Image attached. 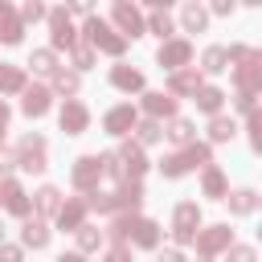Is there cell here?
Masks as SVG:
<instances>
[{
  "label": "cell",
  "mask_w": 262,
  "mask_h": 262,
  "mask_svg": "<svg viewBox=\"0 0 262 262\" xmlns=\"http://www.w3.org/2000/svg\"><path fill=\"white\" fill-rule=\"evenodd\" d=\"M29 66H33V74H49V78H53V70H57V57H53V49H33Z\"/></svg>",
  "instance_id": "e575fe53"
},
{
  "label": "cell",
  "mask_w": 262,
  "mask_h": 262,
  "mask_svg": "<svg viewBox=\"0 0 262 262\" xmlns=\"http://www.w3.org/2000/svg\"><path fill=\"white\" fill-rule=\"evenodd\" d=\"M131 237H135V246H143V250H156V246H160V225H156V221H147V217H135V225H131Z\"/></svg>",
  "instance_id": "44dd1931"
},
{
  "label": "cell",
  "mask_w": 262,
  "mask_h": 262,
  "mask_svg": "<svg viewBox=\"0 0 262 262\" xmlns=\"http://www.w3.org/2000/svg\"><path fill=\"white\" fill-rule=\"evenodd\" d=\"M33 209H37L41 217H57V209H61V192H57L53 184L37 188V196H33Z\"/></svg>",
  "instance_id": "7402d4cb"
},
{
  "label": "cell",
  "mask_w": 262,
  "mask_h": 262,
  "mask_svg": "<svg viewBox=\"0 0 262 262\" xmlns=\"http://www.w3.org/2000/svg\"><path fill=\"white\" fill-rule=\"evenodd\" d=\"M49 86H25V98H20V111L25 115H33V119H41L45 111H49Z\"/></svg>",
  "instance_id": "5bb4252c"
},
{
  "label": "cell",
  "mask_w": 262,
  "mask_h": 262,
  "mask_svg": "<svg viewBox=\"0 0 262 262\" xmlns=\"http://www.w3.org/2000/svg\"><path fill=\"white\" fill-rule=\"evenodd\" d=\"M180 156H184V164H188V168H209V164H213V151H209V143H196V139H192V143H188Z\"/></svg>",
  "instance_id": "484cf974"
},
{
  "label": "cell",
  "mask_w": 262,
  "mask_h": 262,
  "mask_svg": "<svg viewBox=\"0 0 262 262\" xmlns=\"http://www.w3.org/2000/svg\"><path fill=\"white\" fill-rule=\"evenodd\" d=\"M229 262H258L254 246H229Z\"/></svg>",
  "instance_id": "b9f144b4"
},
{
  "label": "cell",
  "mask_w": 262,
  "mask_h": 262,
  "mask_svg": "<svg viewBox=\"0 0 262 262\" xmlns=\"http://www.w3.org/2000/svg\"><path fill=\"white\" fill-rule=\"evenodd\" d=\"M4 127H8V106L0 102V135H4Z\"/></svg>",
  "instance_id": "681fc988"
},
{
  "label": "cell",
  "mask_w": 262,
  "mask_h": 262,
  "mask_svg": "<svg viewBox=\"0 0 262 262\" xmlns=\"http://www.w3.org/2000/svg\"><path fill=\"white\" fill-rule=\"evenodd\" d=\"M57 262H86V258H82V254H61Z\"/></svg>",
  "instance_id": "f907efd6"
},
{
  "label": "cell",
  "mask_w": 262,
  "mask_h": 262,
  "mask_svg": "<svg viewBox=\"0 0 262 262\" xmlns=\"http://www.w3.org/2000/svg\"><path fill=\"white\" fill-rule=\"evenodd\" d=\"M131 131H135V143H139V147H143V143H160V139H164V127H160L156 119H143V123H135Z\"/></svg>",
  "instance_id": "f546056e"
},
{
  "label": "cell",
  "mask_w": 262,
  "mask_h": 262,
  "mask_svg": "<svg viewBox=\"0 0 262 262\" xmlns=\"http://www.w3.org/2000/svg\"><path fill=\"white\" fill-rule=\"evenodd\" d=\"M74 237H78V250H82V254H90V250L102 246V229H94V225H78Z\"/></svg>",
  "instance_id": "836d02e7"
},
{
  "label": "cell",
  "mask_w": 262,
  "mask_h": 262,
  "mask_svg": "<svg viewBox=\"0 0 262 262\" xmlns=\"http://www.w3.org/2000/svg\"><path fill=\"white\" fill-rule=\"evenodd\" d=\"M201 262H213V258H201Z\"/></svg>",
  "instance_id": "f5cc1de1"
},
{
  "label": "cell",
  "mask_w": 262,
  "mask_h": 262,
  "mask_svg": "<svg viewBox=\"0 0 262 262\" xmlns=\"http://www.w3.org/2000/svg\"><path fill=\"white\" fill-rule=\"evenodd\" d=\"M53 90L74 94V90H78V70H53Z\"/></svg>",
  "instance_id": "8d00e7d4"
},
{
  "label": "cell",
  "mask_w": 262,
  "mask_h": 262,
  "mask_svg": "<svg viewBox=\"0 0 262 262\" xmlns=\"http://www.w3.org/2000/svg\"><path fill=\"white\" fill-rule=\"evenodd\" d=\"M156 262H184V254H180V250H164Z\"/></svg>",
  "instance_id": "7dc6e473"
},
{
  "label": "cell",
  "mask_w": 262,
  "mask_h": 262,
  "mask_svg": "<svg viewBox=\"0 0 262 262\" xmlns=\"http://www.w3.org/2000/svg\"><path fill=\"white\" fill-rule=\"evenodd\" d=\"M115 196H119V213H135V209L143 205V188H139V180H123V184L115 188Z\"/></svg>",
  "instance_id": "ffe728a7"
},
{
  "label": "cell",
  "mask_w": 262,
  "mask_h": 262,
  "mask_svg": "<svg viewBox=\"0 0 262 262\" xmlns=\"http://www.w3.org/2000/svg\"><path fill=\"white\" fill-rule=\"evenodd\" d=\"M131 225H135V213H123V217H115V221H111V229H102V233H106L115 246H123V242L131 237Z\"/></svg>",
  "instance_id": "1f68e13d"
},
{
  "label": "cell",
  "mask_w": 262,
  "mask_h": 262,
  "mask_svg": "<svg viewBox=\"0 0 262 262\" xmlns=\"http://www.w3.org/2000/svg\"><path fill=\"white\" fill-rule=\"evenodd\" d=\"M57 123H61V131H66V135H82V131H86V123H90V111H86L82 102L66 98V106L57 111Z\"/></svg>",
  "instance_id": "8fae6325"
},
{
  "label": "cell",
  "mask_w": 262,
  "mask_h": 262,
  "mask_svg": "<svg viewBox=\"0 0 262 262\" xmlns=\"http://www.w3.org/2000/svg\"><path fill=\"white\" fill-rule=\"evenodd\" d=\"M180 20H184L188 33H201V29L209 25V12H205L201 4H184V8H180Z\"/></svg>",
  "instance_id": "83f0119b"
},
{
  "label": "cell",
  "mask_w": 262,
  "mask_h": 262,
  "mask_svg": "<svg viewBox=\"0 0 262 262\" xmlns=\"http://www.w3.org/2000/svg\"><path fill=\"white\" fill-rule=\"evenodd\" d=\"M229 209H233V213H254V209H258V192H254V188H237V192L229 196Z\"/></svg>",
  "instance_id": "d590c367"
},
{
  "label": "cell",
  "mask_w": 262,
  "mask_h": 262,
  "mask_svg": "<svg viewBox=\"0 0 262 262\" xmlns=\"http://www.w3.org/2000/svg\"><path fill=\"white\" fill-rule=\"evenodd\" d=\"M201 70H205V74H221V70H229L225 49H221V45H209V49H205V57H201Z\"/></svg>",
  "instance_id": "f1b7e54d"
},
{
  "label": "cell",
  "mask_w": 262,
  "mask_h": 262,
  "mask_svg": "<svg viewBox=\"0 0 262 262\" xmlns=\"http://www.w3.org/2000/svg\"><path fill=\"white\" fill-rule=\"evenodd\" d=\"M246 131H250V147L258 151V147H262V119H258V111L250 115V127H246Z\"/></svg>",
  "instance_id": "60d3db41"
},
{
  "label": "cell",
  "mask_w": 262,
  "mask_h": 262,
  "mask_svg": "<svg viewBox=\"0 0 262 262\" xmlns=\"http://www.w3.org/2000/svg\"><path fill=\"white\" fill-rule=\"evenodd\" d=\"M20 242H25V246H33V250H41V246L49 242V229H45V221L29 213V217H25V229H20Z\"/></svg>",
  "instance_id": "603a6c76"
},
{
  "label": "cell",
  "mask_w": 262,
  "mask_h": 262,
  "mask_svg": "<svg viewBox=\"0 0 262 262\" xmlns=\"http://www.w3.org/2000/svg\"><path fill=\"white\" fill-rule=\"evenodd\" d=\"M201 188H205V196H213V201H225V192H229V184H225V172L209 164V168L201 172Z\"/></svg>",
  "instance_id": "d6986e66"
},
{
  "label": "cell",
  "mask_w": 262,
  "mask_h": 262,
  "mask_svg": "<svg viewBox=\"0 0 262 262\" xmlns=\"http://www.w3.org/2000/svg\"><path fill=\"white\" fill-rule=\"evenodd\" d=\"M0 262H20V246H8V242H0Z\"/></svg>",
  "instance_id": "ee69618b"
},
{
  "label": "cell",
  "mask_w": 262,
  "mask_h": 262,
  "mask_svg": "<svg viewBox=\"0 0 262 262\" xmlns=\"http://www.w3.org/2000/svg\"><path fill=\"white\" fill-rule=\"evenodd\" d=\"M111 82H115L119 90H127V94H131V90H143V74L131 70V66H115V70H111Z\"/></svg>",
  "instance_id": "cb8c5ba5"
},
{
  "label": "cell",
  "mask_w": 262,
  "mask_h": 262,
  "mask_svg": "<svg viewBox=\"0 0 262 262\" xmlns=\"http://www.w3.org/2000/svg\"><path fill=\"white\" fill-rule=\"evenodd\" d=\"M213 12H217V16H229V12H233V4H229V0H217V4H213Z\"/></svg>",
  "instance_id": "c3c4849f"
},
{
  "label": "cell",
  "mask_w": 262,
  "mask_h": 262,
  "mask_svg": "<svg viewBox=\"0 0 262 262\" xmlns=\"http://www.w3.org/2000/svg\"><path fill=\"white\" fill-rule=\"evenodd\" d=\"M115 156H119V164H123V176H127V180H139V176L147 172V156H143V147H139L135 139H127Z\"/></svg>",
  "instance_id": "9c48e42d"
},
{
  "label": "cell",
  "mask_w": 262,
  "mask_h": 262,
  "mask_svg": "<svg viewBox=\"0 0 262 262\" xmlns=\"http://www.w3.org/2000/svg\"><path fill=\"white\" fill-rule=\"evenodd\" d=\"M233 131H237V127H233V119L213 115V123H209V139H213V143H229V139H233Z\"/></svg>",
  "instance_id": "d6a6232c"
},
{
  "label": "cell",
  "mask_w": 262,
  "mask_h": 262,
  "mask_svg": "<svg viewBox=\"0 0 262 262\" xmlns=\"http://www.w3.org/2000/svg\"><path fill=\"white\" fill-rule=\"evenodd\" d=\"M225 57L237 61V70H233L237 94H258V90H262V53H254V49H246V45H229Z\"/></svg>",
  "instance_id": "6da1fadb"
},
{
  "label": "cell",
  "mask_w": 262,
  "mask_h": 262,
  "mask_svg": "<svg viewBox=\"0 0 262 262\" xmlns=\"http://www.w3.org/2000/svg\"><path fill=\"white\" fill-rule=\"evenodd\" d=\"M0 201H4V209L16 213V217H29V213H33V201H29V192H25L16 180H0Z\"/></svg>",
  "instance_id": "4fadbf2b"
},
{
  "label": "cell",
  "mask_w": 262,
  "mask_h": 262,
  "mask_svg": "<svg viewBox=\"0 0 262 262\" xmlns=\"http://www.w3.org/2000/svg\"><path fill=\"white\" fill-rule=\"evenodd\" d=\"M16 16H20V25H37V20H41V16H45V8H41V4H37V0H29V4H25V8H20V12H16Z\"/></svg>",
  "instance_id": "ab89813d"
},
{
  "label": "cell",
  "mask_w": 262,
  "mask_h": 262,
  "mask_svg": "<svg viewBox=\"0 0 262 262\" xmlns=\"http://www.w3.org/2000/svg\"><path fill=\"white\" fill-rule=\"evenodd\" d=\"M192 98H196V106H201V111H209V115H221V102H225V94H221L217 86H201Z\"/></svg>",
  "instance_id": "d4e9b609"
},
{
  "label": "cell",
  "mask_w": 262,
  "mask_h": 262,
  "mask_svg": "<svg viewBox=\"0 0 262 262\" xmlns=\"http://www.w3.org/2000/svg\"><path fill=\"white\" fill-rule=\"evenodd\" d=\"M143 111H147V119H172L176 115V98L172 94H164V90H156V94H143Z\"/></svg>",
  "instance_id": "9a60e30c"
},
{
  "label": "cell",
  "mask_w": 262,
  "mask_h": 262,
  "mask_svg": "<svg viewBox=\"0 0 262 262\" xmlns=\"http://www.w3.org/2000/svg\"><path fill=\"white\" fill-rule=\"evenodd\" d=\"M16 168V151H8V147H0V176H8Z\"/></svg>",
  "instance_id": "7bdbcfd3"
},
{
  "label": "cell",
  "mask_w": 262,
  "mask_h": 262,
  "mask_svg": "<svg viewBox=\"0 0 262 262\" xmlns=\"http://www.w3.org/2000/svg\"><path fill=\"white\" fill-rule=\"evenodd\" d=\"M160 172H164L168 180H176V176H184V172H188V164H184V156L176 151V156H164V160H160Z\"/></svg>",
  "instance_id": "74e56055"
},
{
  "label": "cell",
  "mask_w": 262,
  "mask_h": 262,
  "mask_svg": "<svg viewBox=\"0 0 262 262\" xmlns=\"http://www.w3.org/2000/svg\"><path fill=\"white\" fill-rule=\"evenodd\" d=\"M237 111H246V115H254V94H237Z\"/></svg>",
  "instance_id": "bcb514c9"
},
{
  "label": "cell",
  "mask_w": 262,
  "mask_h": 262,
  "mask_svg": "<svg viewBox=\"0 0 262 262\" xmlns=\"http://www.w3.org/2000/svg\"><path fill=\"white\" fill-rule=\"evenodd\" d=\"M0 242H4V225H0Z\"/></svg>",
  "instance_id": "816d5d0a"
},
{
  "label": "cell",
  "mask_w": 262,
  "mask_h": 262,
  "mask_svg": "<svg viewBox=\"0 0 262 262\" xmlns=\"http://www.w3.org/2000/svg\"><path fill=\"white\" fill-rule=\"evenodd\" d=\"M205 82H201V70H176L172 78H168V94L176 98V94H196Z\"/></svg>",
  "instance_id": "2e32d148"
},
{
  "label": "cell",
  "mask_w": 262,
  "mask_h": 262,
  "mask_svg": "<svg viewBox=\"0 0 262 262\" xmlns=\"http://www.w3.org/2000/svg\"><path fill=\"white\" fill-rule=\"evenodd\" d=\"M25 90V70L20 66H0V94H16Z\"/></svg>",
  "instance_id": "4316f807"
},
{
  "label": "cell",
  "mask_w": 262,
  "mask_h": 262,
  "mask_svg": "<svg viewBox=\"0 0 262 262\" xmlns=\"http://www.w3.org/2000/svg\"><path fill=\"white\" fill-rule=\"evenodd\" d=\"M57 225H61V229H70V233H74L78 225H86V201H78V196H74V201H66V205L57 209Z\"/></svg>",
  "instance_id": "e0dca14e"
},
{
  "label": "cell",
  "mask_w": 262,
  "mask_h": 262,
  "mask_svg": "<svg viewBox=\"0 0 262 262\" xmlns=\"http://www.w3.org/2000/svg\"><path fill=\"white\" fill-rule=\"evenodd\" d=\"M135 123H139V115H135V106H131V102L111 106V111H106V119H102L106 135H131V127H135Z\"/></svg>",
  "instance_id": "7c38bea8"
},
{
  "label": "cell",
  "mask_w": 262,
  "mask_h": 262,
  "mask_svg": "<svg viewBox=\"0 0 262 262\" xmlns=\"http://www.w3.org/2000/svg\"><path fill=\"white\" fill-rule=\"evenodd\" d=\"M164 135H168V139H172V143H176V147H188V143H192V135H196V131H192V123H188V119H172V123H168V131H164Z\"/></svg>",
  "instance_id": "4dcf8cb0"
},
{
  "label": "cell",
  "mask_w": 262,
  "mask_h": 262,
  "mask_svg": "<svg viewBox=\"0 0 262 262\" xmlns=\"http://www.w3.org/2000/svg\"><path fill=\"white\" fill-rule=\"evenodd\" d=\"M82 37H86V45H90V49H102V53H111V57H119V53L127 49V41H123V37H119L102 16H86Z\"/></svg>",
  "instance_id": "7a4b0ae2"
},
{
  "label": "cell",
  "mask_w": 262,
  "mask_h": 262,
  "mask_svg": "<svg viewBox=\"0 0 262 262\" xmlns=\"http://www.w3.org/2000/svg\"><path fill=\"white\" fill-rule=\"evenodd\" d=\"M16 168L25 172H45V139L41 135H25L16 147Z\"/></svg>",
  "instance_id": "ba28073f"
},
{
  "label": "cell",
  "mask_w": 262,
  "mask_h": 262,
  "mask_svg": "<svg viewBox=\"0 0 262 262\" xmlns=\"http://www.w3.org/2000/svg\"><path fill=\"white\" fill-rule=\"evenodd\" d=\"M70 180H74V188H78V192H98V180H102V160H98V156H82V160L74 164Z\"/></svg>",
  "instance_id": "8992f818"
},
{
  "label": "cell",
  "mask_w": 262,
  "mask_h": 262,
  "mask_svg": "<svg viewBox=\"0 0 262 262\" xmlns=\"http://www.w3.org/2000/svg\"><path fill=\"white\" fill-rule=\"evenodd\" d=\"M102 262H131V250H127V246H115V250H106Z\"/></svg>",
  "instance_id": "f6af8a7d"
},
{
  "label": "cell",
  "mask_w": 262,
  "mask_h": 262,
  "mask_svg": "<svg viewBox=\"0 0 262 262\" xmlns=\"http://www.w3.org/2000/svg\"><path fill=\"white\" fill-rule=\"evenodd\" d=\"M20 33H25L20 16H16V12L0 0V41H4V45H16V41H20Z\"/></svg>",
  "instance_id": "ac0fdd59"
},
{
  "label": "cell",
  "mask_w": 262,
  "mask_h": 262,
  "mask_svg": "<svg viewBox=\"0 0 262 262\" xmlns=\"http://www.w3.org/2000/svg\"><path fill=\"white\" fill-rule=\"evenodd\" d=\"M188 61H192V45H188L184 37H168V41L160 45V66H164L168 74L188 70Z\"/></svg>",
  "instance_id": "5b68a950"
},
{
  "label": "cell",
  "mask_w": 262,
  "mask_h": 262,
  "mask_svg": "<svg viewBox=\"0 0 262 262\" xmlns=\"http://www.w3.org/2000/svg\"><path fill=\"white\" fill-rule=\"evenodd\" d=\"M115 25H119L115 33H119L123 41L143 33V16H139V8H135V4H127V0H119V4H115Z\"/></svg>",
  "instance_id": "30bf717a"
},
{
  "label": "cell",
  "mask_w": 262,
  "mask_h": 262,
  "mask_svg": "<svg viewBox=\"0 0 262 262\" xmlns=\"http://www.w3.org/2000/svg\"><path fill=\"white\" fill-rule=\"evenodd\" d=\"M74 66H78V70H90V66H94V49H90L86 41L74 45Z\"/></svg>",
  "instance_id": "f35d334b"
},
{
  "label": "cell",
  "mask_w": 262,
  "mask_h": 262,
  "mask_svg": "<svg viewBox=\"0 0 262 262\" xmlns=\"http://www.w3.org/2000/svg\"><path fill=\"white\" fill-rule=\"evenodd\" d=\"M196 229H201V205H196V201L176 205V213H172V237H176L180 246H188V242L196 237Z\"/></svg>",
  "instance_id": "3957f363"
},
{
  "label": "cell",
  "mask_w": 262,
  "mask_h": 262,
  "mask_svg": "<svg viewBox=\"0 0 262 262\" xmlns=\"http://www.w3.org/2000/svg\"><path fill=\"white\" fill-rule=\"evenodd\" d=\"M192 242H196L201 258H213V254H221V250L233 246V229H229V225H209V229H196Z\"/></svg>",
  "instance_id": "277c9868"
},
{
  "label": "cell",
  "mask_w": 262,
  "mask_h": 262,
  "mask_svg": "<svg viewBox=\"0 0 262 262\" xmlns=\"http://www.w3.org/2000/svg\"><path fill=\"white\" fill-rule=\"evenodd\" d=\"M45 16H49L53 49H74V45H78V33H74V25H70V12H66V8H49Z\"/></svg>",
  "instance_id": "52a82bcc"
}]
</instances>
